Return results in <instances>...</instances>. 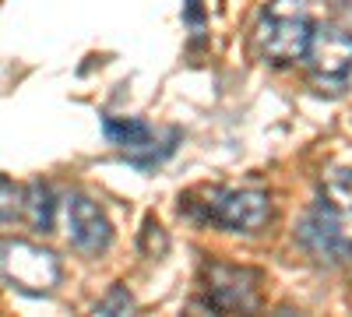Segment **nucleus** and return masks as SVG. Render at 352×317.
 Instances as JSON below:
<instances>
[{
	"mask_svg": "<svg viewBox=\"0 0 352 317\" xmlns=\"http://www.w3.org/2000/svg\"><path fill=\"white\" fill-rule=\"evenodd\" d=\"M314 18L307 0H268L254 25V50L264 64L289 67L307 56Z\"/></svg>",
	"mask_w": 352,
	"mask_h": 317,
	"instance_id": "obj_2",
	"label": "nucleus"
},
{
	"mask_svg": "<svg viewBox=\"0 0 352 317\" xmlns=\"http://www.w3.org/2000/svg\"><path fill=\"white\" fill-rule=\"evenodd\" d=\"M102 134H106V141H109L113 149H120L141 169L162 162L176 149V141H180V138H173V141H166V145H162L159 131L148 120H141V117H106L102 120Z\"/></svg>",
	"mask_w": 352,
	"mask_h": 317,
	"instance_id": "obj_7",
	"label": "nucleus"
},
{
	"mask_svg": "<svg viewBox=\"0 0 352 317\" xmlns=\"http://www.w3.org/2000/svg\"><path fill=\"white\" fill-rule=\"evenodd\" d=\"M21 215L28 219V226L39 229V233H53V222H56V194L50 184L32 180L25 187V205Z\"/></svg>",
	"mask_w": 352,
	"mask_h": 317,
	"instance_id": "obj_9",
	"label": "nucleus"
},
{
	"mask_svg": "<svg viewBox=\"0 0 352 317\" xmlns=\"http://www.w3.org/2000/svg\"><path fill=\"white\" fill-rule=\"evenodd\" d=\"M201 215L229 229V233H261L272 222L275 208H272V197L257 187H222L208 194Z\"/></svg>",
	"mask_w": 352,
	"mask_h": 317,
	"instance_id": "obj_5",
	"label": "nucleus"
},
{
	"mask_svg": "<svg viewBox=\"0 0 352 317\" xmlns=\"http://www.w3.org/2000/svg\"><path fill=\"white\" fill-rule=\"evenodd\" d=\"M21 205H25V190L0 173V226L4 222H14L21 215Z\"/></svg>",
	"mask_w": 352,
	"mask_h": 317,
	"instance_id": "obj_10",
	"label": "nucleus"
},
{
	"mask_svg": "<svg viewBox=\"0 0 352 317\" xmlns=\"http://www.w3.org/2000/svg\"><path fill=\"white\" fill-rule=\"evenodd\" d=\"M204 293L208 307L222 314H254L261 307V272L243 265H204Z\"/></svg>",
	"mask_w": 352,
	"mask_h": 317,
	"instance_id": "obj_6",
	"label": "nucleus"
},
{
	"mask_svg": "<svg viewBox=\"0 0 352 317\" xmlns=\"http://www.w3.org/2000/svg\"><path fill=\"white\" fill-rule=\"evenodd\" d=\"M60 257L53 250L21 240V237H0V282L11 285L25 296H50L60 285Z\"/></svg>",
	"mask_w": 352,
	"mask_h": 317,
	"instance_id": "obj_3",
	"label": "nucleus"
},
{
	"mask_svg": "<svg viewBox=\"0 0 352 317\" xmlns=\"http://www.w3.org/2000/svg\"><path fill=\"white\" fill-rule=\"evenodd\" d=\"M303 61L320 92H345L352 85V32L342 25H314Z\"/></svg>",
	"mask_w": 352,
	"mask_h": 317,
	"instance_id": "obj_4",
	"label": "nucleus"
},
{
	"mask_svg": "<svg viewBox=\"0 0 352 317\" xmlns=\"http://www.w3.org/2000/svg\"><path fill=\"white\" fill-rule=\"evenodd\" d=\"M96 314H102V317H113V314H131L134 310V296L127 293V285H113V289L92 307Z\"/></svg>",
	"mask_w": 352,
	"mask_h": 317,
	"instance_id": "obj_11",
	"label": "nucleus"
},
{
	"mask_svg": "<svg viewBox=\"0 0 352 317\" xmlns=\"http://www.w3.org/2000/svg\"><path fill=\"white\" fill-rule=\"evenodd\" d=\"M64 229H67L71 247L88 257H99L113 243V226L106 212L88 194H78V190L64 197Z\"/></svg>",
	"mask_w": 352,
	"mask_h": 317,
	"instance_id": "obj_8",
	"label": "nucleus"
},
{
	"mask_svg": "<svg viewBox=\"0 0 352 317\" xmlns=\"http://www.w3.org/2000/svg\"><path fill=\"white\" fill-rule=\"evenodd\" d=\"M300 247L328 265L352 257V169H328L320 177L317 201L296 226Z\"/></svg>",
	"mask_w": 352,
	"mask_h": 317,
	"instance_id": "obj_1",
	"label": "nucleus"
}]
</instances>
